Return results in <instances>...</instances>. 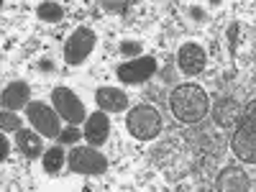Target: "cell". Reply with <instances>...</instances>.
Returning <instances> with one entry per match:
<instances>
[{
  "label": "cell",
  "instance_id": "8992f818",
  "mask_svg": "<svg viewBox=\"0 0 256 192\" xmlns=\"http://www.w3.org/2000/svg\"><path fill=\"white\" fill-rule=\"evenodd\" d=\"M52 102H54V110L70 126H77L82 120H88V110H84L82 100L70 88H54L52 90Z\"/></svg>",
  "mask_w": 256,
  "mask_h": 192
},
{
  "label": "cell",
  "instance_id": "277c9868",
  "mask_svg": "<svg viewBox=\"0 0 256 192\" xmlns=\"http://www.w3.org/2000/svg\"><path fill=\"white\" fill-rule=\"evenodd\" d=\"M67 164L72 172L77 174H84V177H100L108 172V159H105L100 152H95V146H74L70 156H67Z\"/></svg>",
  "mask_w": 256,
  "mask_h": 192
},
{
  "label": "cell",
  "instance_id": "ac0fdd59",
  "mask_svg": "<svg viewBox=\"0 0 256 192\" xmlns=\"http://www.w3.org/2000/svg\"><path fill=\"white\" fill-rule=\"evenodd\" d=\"M0 128H3V134L20 131V118L13 110H3V113H0Z\"/></svg>",
  "mask_w": 256,
  "mask_h": 192
},
{
  "label": "cell",
  "instance_id": "d6986e66",
  "mask_svg": "<svg viewBox=\"0 0 256 192\" xmlns=\"http://www.w3.org/2000/svg\"><path fill=\"white\" fill-rule=\"evenodd\" d=\"M120 54L123 56H141V52H144V46L138 44V41H120Z\"/></svg>",
  "mask_w": 256,
  "mask_h": 192
},
{
  "label": "cell",
  "instance_id": "5b68a950",
  "mask_svg": "<svg viewBox=\"0 0 256 192\" xmlns=\"http://www.w3.org/2000/svg\"><path fill=\"white\" fill-rule=\"evenodd\" d=\"M26 118L41 136L59 138L62 134V116L46 102H28L26 105Z\"/></svg>",
  "mask_w": 256,
  "mask_h": 192
},
{
  "label": "cell",
  "instance_id": "7c38bea8",
  "mask_svg": "<svg viewBox=\"0 0 256 192\" xmlns=\"http://www.w3.org/2000/svg\"><path fill=\"white\" fill-rule=\"evenodd\" d=\"M216 187L220 192H246V190H251V182H248V174L241 166H226L218 174Z\"/></svg>",
  "mask_w": 256,
  "mask_h": 192
},
{
  "label": "cell",
  "instance_id": "8fae6325",
  "mask_svg": "<svg viewBox=\"0 0 256 192\" xmlns=\"http://www.w3.org/2000/svg\"><path fill=\"white\" fill-rule=\"evenodd\" d=\"M28 98H31L28 82H24V80L10 82L8 88L3 90V95H0V100H3V110H13V113H16V110H20V108H26Z\"/></svg>",
  "mask_w": 256,
  "mask_h": 192
},
{
  "label": "cell",
  "instance_id": "9c48e42d",
  "mask_svg": "<svg viewBox=\"0 0 256 192\" xmlns=\"http://www.w3.org/2000/svg\"><path fill=\"white\" fill-rule=\"evenodd\" d=\"M177 64H180V70L182 74L187 77H195L205 70V64H208V54L200 44H192V41H187V44L180 46L177 52Z\"/></svg>",
  "mask_w": 256,
  "mask_h": 192
},
{
  "label": "cell",
  "instance_id": "52a82bcc",
  "mask_svg": "<svg viewBox=\"0 0 256 192\" xmlns=\"http://www.w3.org/2000/svg\"><path fill=\"white\" fill-rule=\"evenodd\" d=\"M95 31L88 28V26H80L72 31V36L67 38V44H64V62L67 64H82L84 59H88L95 49Z\"/></svg>",
  "mask_w": 256,
  "mask_h": 192
},
{
  "label": "cell",
  "instance_id": "7a4b0ae2",
  "mask_svg": "<svg viewBox=\"0 0 256 192\" xmlns=\"http://www.w3.org/2000/svg\"><path fill=\"white\" fill-rule=\"evenodd\" d=\"M230 148L241 162L256 164V102L254 100L238 116V128L230 136Z\"/></svg>",
  "mask_w": 256,
  "mask_h": 192
},
{
  "label": "cell",
  "instance_id": "4fadbf2b",
  "mask_svg": "<svg viewBox=\"0 0 256 192\" xmlns=\"http://www.w3.org/2000/svg\"><path fill=\"white\" fill-rule=\"evenodd\" d=\"M95 100L102 113H123L128 108V95L120 88H100L95 92Z\"/></svg>",
  "mask_w": 256,
  "mask_h": 192
},
{
  "label": "cell",
  "instance_id": "3957f363",
  "mask_svg": "<svg viewBox=\"0 0 256 192\" xmlns=\"http://www.w3.org/2000/svg\"><path fill=\"white\" fill-rule=\"evenodd\" d=\"M126 128H128V134H131L134 138L152 141L162 131V116H159L156 108H152V105H136V108L128 110Z\"/></svg>",
  "mask_w": 256,
  "mask_h": 192
},
{
  "label": "cell",
  "instance_id": "7402d4cb",
  "mask_svg": "<svg viewBox=\"0 0 256 192\" xmlns=\"http://www.w3.org/2000/svg\"><path fill=\"white\" fill-rule=\"evenodd\" d=\"M8 152H10V144H8V138H6V134H3V144H0V156L8 159Z\"/></svg>",
  "mask_w": 256,
  "mask_h": 192
},
{
  "label": "cell",
  "instance_id": "ba28073f",
  "mask_svg": "<svg viewBox=\"0 0 256 192\" xmlns=\"http://www.w3.org/2000/svg\"><path fill=\"white\" fill-rule=\"evenodd\" d=\"M118 80L123 84H141L146 80H152L156 74V59L154 56H136V59H128L123 64H118L116 70Z\"/></svg>",
  "mask_w": 256,
  "mask_h": 192
},
{
  "label": "cell",
  "instance_id": "9a60e30c",
  "mask_svg": "<svg viewBox=\"0 0 256 192\" xmlns=\"http://www.w3.org/2000/svg\"><path fill=\"white\" fill-rule=\"evenodd\" d=\"M41 164H44V172L46 174H59L62 166L67 164V154H64L62 146H52V148H46V154H44V159H41Z\"/></svg>",
  "mask_w": 256,
  "mask_h": 192
},
{
  "label": "cell",
  "instance_id": "44dd1931",
  "mask_svg": "<svg viewBox=\"0 0 256 192\" xmlns=\"http://www.w3.org/2000/svg\"><path fill=\"white\" fill-rule=\"evenodd\" d=\"M105 10H113V13H126L128 8H131V3H102Z\"/></svg>",
  "mask_w": 256,
  "mask_h": 192
},
{
  "label": "cell",
  "instance_id": "5bb4252c",
  "mask_svg": "<svg viewBox=\"0 0 256 192\" xmlns=\"http://www.w3.org/2000/svg\"><path fill=\"white\" fill-rule=\"evenodd\" d=\"M16 144L20 148V154H24L26 159H38L41 154H44V141H41V134L36 131H26V128H20V131H16Z\"/></svg>",
  "mask_w": 256,
  "mask_h": 192
},
{
  "label": "cell",
  "instance_id": "2e32d148",
  "mask_svg": "<svg viewBox=\"0 0 256 192\" xmlns=\"http://www.w3.org/2000/svg\"><path fill=\"white\" fill-rule=\"evenodd\" d=\"M236 113H238V105L233 102V100H228V98L216 105V120H218L220 126H230L233 120H238Z\"/></svg>",
  "mask_w": 256,
  "mask_h": 192
},
{
  "label": "cell",
  "instance_id": "6da1fadb",
  "mask_svg": "<svg viewBox=\"0 0 256 192\" xmlns=\"http://www.w3.org/2000/svg\"><path fill=\"white\" fill-rule=\"evenodd\" d=\"M169 105H172V113L180 123H200L208 110H210V98L208 92L200 88V84H180L174 88L172 98H169Z\"/></svg>",
  "mask_w": 256,
  "mask_h": 192
},
{
  "label": "cell",
  "instance_id": "ffe728a7",
  "mask_svg": "<svg viewBox=\"0 0 256 192\" xmlns=\"http://www.w3.org/2000/svg\"><path fill=\"white\" fill-rule=\"evenodd\" d=\"M59 141H62V144H77V141H80V131H77L74 126H70L67 131L59 134Z\"/></svg>",
  "mask_w": 256,
  "mask_h": 192
},
{
  "label": "cell",
  "instance_id": "30bf717a",
  "mask_svg": "<svg viewBox=\"0 0 256 192\" xmlns=\"http://www.w3.org/2000/svg\"><path fill=\"white\" fill-rule=\"evenodd\" d=\"M82 136L88 138L90 146H102V144H108V138H110V118H108V113H102V110L90 113L88 120H84Z\"/></svg>",
  "mask_w": 256,
  "mask_h": 192
},
{
  "label": "cell",
  "instance_id": "e0dca14e",
  "mask_svg": "<svg viewBox=\"0 0 256 192\" xmlns=\"http://www.w3.org/2000/svg\"><path fill=\"white\" fill-rule=\"evenodd\" d=\"M36 16L44 20V24H59L64 18V6L62 3H41L36 8Z\"/></svg>",
  "mask_w": 256,
  "mask_h": 192
}]
</instances>
